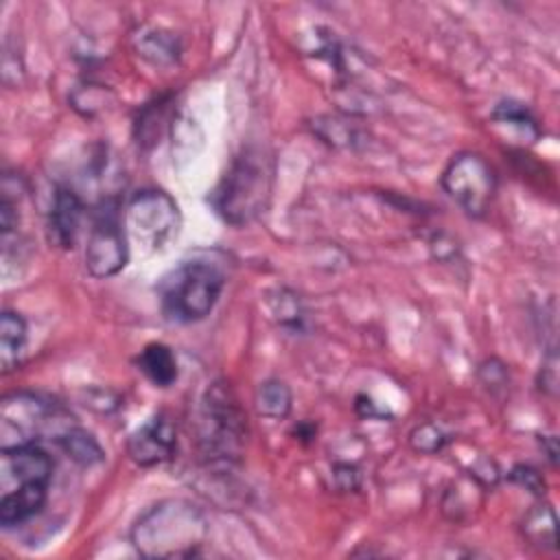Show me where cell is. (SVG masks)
I'll return each instance as SVG.
<instances>
[{
  "label": "cell",
  "instance_id": "1",
  "mask_svg": "<svg viewBox=\"0 0 560 560\" xmlns=\"http://www.w3.org/2000/svg\"><path fill=\"white\" fill-rule=\"evenodd\" d=\"M208 523L188 501L166 499L149 508L131 529V545L144 558H190L206 542Z\"/></svg>",
  "mask_w": 560,
  "mask_h": 560
},
{
  "label": "cell",
  "instance_id": "2",
  "mask_svg": "<svg viewBox=\"0 0 560 560\" xmlns=\"http://www.w3.org/2000/svg\"><path fill=\"white\" fill-rule=\"evenodd\" d=\"M225 276L210 260H184L158 282L160 308L168 322L192 324L210 315Z\"/></svg>",
  "mask_w": 560,
  "mask_h": 560
},
{
  "label": "cell",
  "instance_id": "3",
  "mask_svg": "<svg viewBox=\"0 0 560 560\" xmlns=\"http://www.w3.org/2000/svg\"><path fill=\"white\" fill-rule=\"evenodd\" d=\"M271 190V164L262 151H243L212 192L217 212L232 225H245L258 217Z\"/></svg>",
  "mask_w": 560,
  "mask_h": 560
},
{
  "label": "cell",
  "instance_id": "4",
  "mask_svg": "<svg viewBox=\"0 0 560 560\" xmlns=\"http://www.w3.org/2000/svg\"><path fill=\"white\" fill-rule=\"evenodd\" d=\"M247 422L236 398L223 383H214L203 400L199 413V446L208 462L232 464L238 459L245 444Z\"/></svg>",
  "mask_w": 560,
  "mask_h": 560
},
{
  "label": "cell",
  "instance_id": "5",
  "mask_svg": "<svg viewBox=\"0 0 560 560\" xmlns=\"http://www.w3.org/2000/svg\"><path fill=\"white\" fill-rule=\"evenodd\" d=\"M72 418L50 400L35 394L15 392L2 398L0 405V442L2 448L37 444V440H59V435L72 427Z\"/></svg>",
  "mask_w": 560,
  "mask_h": 560
},
{
  "label": "cell",
  "instance_id": "6",
  "mask_svg": "<svg viewBox=\"0 0 560 560\" xmlns=\"http://www.w3.org/2000/svg\"><path fill=\"white\" fill-rule=\"evenodd\" d=\"M442 186L466 214L483 217L494 197L497 179L481 155L457 153L442 173Z\"/></svg>",
  "mask_w": 560,
  "mask_h": 560
},
{
  "label": "cell",
  "instance_id": "7",
  "mask_svg": "<svg viewBox=\"0 0 560 560\" xmlns=\"http://www.w3.org/2000/svg\"><path fill=\"white\" fill-rule=\"evenodd\" d=\"M127 262L125 230L118 212V201L105 199L92 217V228L85 245V267L94 278L116 276Z\"/></svg>",
  "mask_w": 560,
  "mask_h": 560
},
{
  "label": "cell",
  "instance_id": "8",
  "mask_svg": "<svg viewBox=\"0 0 560 560\" xmlns=\"http://www.w3.org/2000/svg\"><path fill=\"white\" fill-rule=\"evenodd\" d=\"M125 228L133 241L160 249L177 230V206L162 190H140L127 206Z\"/></svg>",
  "mask_w": 560,
  "mask_h": 560
},
{
  "label": "cell",
  "instance_id": "9",
  "mask_svg": "<svg viewBox=\"0 0 560 560\" xmlns=\"http://www.w3.org/2000/svg\"><path fill=\"white\" fill-rule=\"evenodd\" d=\"M52 459L39 444H24L2 448L0 455V486L2 492L26 483H50Z\"/></svg>",
  "mask_w": 560,
  "mask_h": 560
},
{
  "label": "cell",
  "instance_id": "10",
  "mask_svg": "<svg viewBox=\"0 0 560 560\" xmlns=\"http://www.w3.org/2000/svg\"><path fill=\"white\" fill-rule=\"evenodd\" d=\"M175 424L164 413H155L129 435L127 453L131 462H136L142 468H149L168 462L175 453Z\"/></svg>",
  "mask_w": 560,
  "mask_h": 560
},
{
  "label": "cell",
  "instance_id": "11",
  "mask_svg": "<svg viewBox=\"0 0 560 560\" xmlns=\"http://www.w3.org/2000/svg\"><path fill=\"white\" fill-rule=\"evenodd\" d=\"M83 219V203L79 195L66 186H59L52 195L48 212V236L61 249H72Z\"/></svg>",
  "mask_w": 560,
  "mask_h": 560
},
{
  "label": "cell",
  "instance_id": "12",
  "mask_svg": "<svg viewBox=\"0 0 560 560\" xmlns=\"http://www.w3.org/2000/svg\"><path fill=\"white\" fill-rule=\"evenodd\" d=\"M48 497V483H26L2 492L0 499V525L11 529L31 521L44 508Z\"/></svg>",
  "mask_w": 560,
  "mask_h": 560
},
{
  "label": "cell",
  "instance_id": "13",
  "mask_svg": "<svg viewBox=\"0 0 560 560\" xmlns=\"http://www.w3.org/2000/svg\"><path fill=\"white\" fill-rule=\"evenodd\" d=\"M138 370L155 385L168 387L177 381V359L173 350L164 343H149L138 354Z\"/></svg>",
  "mask_w": 560,
  "mask_h": 560
},
{
  "label": "cell",
  "instance_id": "14",
  "mask_svg": "<svg viewBox=\"0 0 560 560\" xmlns=\"http://www.w3.org/2000/svg\"><path fill=\"white\" fill-rule=\"evenodd\" d=\"M254 402H256V411L260 416L271 418V420H284L291 413L293 396H291V389L287 383H282L278 378H267L256 387Z\"/></svg>",
  "mask_w": 560,
  "mask_h": 560
},
{
  "label": "cell",
  "instance_id": "15",
  "mask_svg": "<svg viewBox=\"0 0 560 560\" xmlns=\"http://www.w3.org/2000/svg\"><path fill=\"white\" fill-rule=\"evenodd\" d=\"M57 444L61 446V451H63L70 459H74V462L81 464V466H94V464L103 462V455H105L103 448H101V444L96 442V438H94L90 431H85L83 427H79V424L68 427V429L59 435Z\"/></svg>",
  "mask_w": 560,
  "mask_h": 560
},
{
  "label": "cell",
  "instance_id": "16",
  "mask_svg": "<svg viewBox=\"0 0 560 560\" xmlns=\"http://www.w3.org/2000/svg\"><path fill=\"white\" fill-rule=\"evenodd\" d=\"M26 346V322L13 311H4L0 317V361L9 372Z\"/></svg>",
  "mask_w": 560,
  "mask_h": 560
},
{
  "label": "cell",
  "instance_id": "17",
  "mask_svg": "<svg viewBox=\"0 0 560 560\" xmlns=\"http://www.w3.org/2000/svg\"><path fill=\"white\" fill-rule=\"evenodd\" d=\"M492 122L503 129L516 131L521 138H525V142H536L540 136V129L529 109L516 101H501L492 109Z\"/></svg>",
  "mask_w": 560,
  "mask_h": 560
},
{
  "label": "cell",
  "instance_id": "18",
  "mask_svg": "<svg viewBox=\"0 0 560 560\" xmlns=\"http://www.w3.org/2000/svg\"><path fill=\"white\" fill-rule=\"evenodd\" d=\"M521 529H523V536L538 549H549V551L556 549V514L547 503L534 505L525 514Z\"/></svg>",
  "mask_w": 560,
  "mask_h": 560
},
{
  "label": "cell",
  "instance_id": "19",
  "mask_svg": "<svg viewBox=\"0 0 560 560\" xmlns=\"http://www.w3.org/2000/svg\"><path fill=\"white\" fill-rule=\"evenodd\" d=\"M446 435L431 422H424V424H418L411 433H409V442L416 451L420 453H438L442 451V446L446 444Z\"/></svg>",
  "mask_w": 560,
  "mask_h": 560
},
{
  "label": "cell",
  "instance_id": "20",
  "mask_svg": "<svg viewBox=\"0 0 560 560\" xmlns=\"http://www.w3.org/2000/svg\"><path fill=\"white\" fill-rule=\"evenodd\" d=\"M140 52L144 57H149L151 61L160 63V61H173L175 55H177V48H175V42L168 35L155 31V33H151L142 39Z\"/></svg>",
  "mask_w": 560,
  "mask_h": 560
},
{
  "label": "cell",
  "instance_id": "21",
  "mask_svg": "<svg viewBox=\"0 0 560 560\" xmlns=\"http://www.w3.org/2000/svg\"><path fill=\"white\" fill-rule=\"evenodd\" d=\"M276 313H280V324L282 326H300V304L295 300V295H284V291H280V306H276Z\"/></svg>",
  "mask_w": 560,
  "mask_h": 560
},
{
  "label": "cell",
  "instance_id": "22",
  "mask_svg": "<svg viewBox=\"0 0 560 560\" xmlns=\"http://www.w3.org/2000/svg\"><path fill=\"white\" fill-rule=\"evenodd\" d=\"M512 479H514L516 483L525 486L527 490L536 492V494H545V481H542V477H540L534 468H529V466H516V468L512 470Z\"/></svg>",
  "mask_w": 560,
  "mask_h": 560
}]
</instances>
